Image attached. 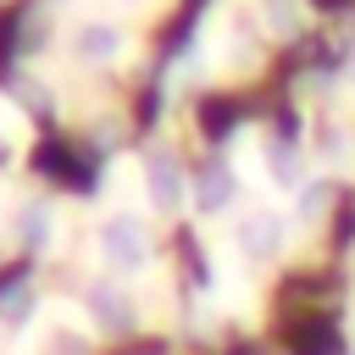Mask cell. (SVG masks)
I'll return each instance as SVG.
<instances>
[{
	"mask_svg": "<svg viewBox=\"0 0 355 355\" xmlns=\"http://www.w3.org/2000/svg\"><path fill=\"white\" fill-rule=\"evenodd\" d=\"M266 28L283 33V39L300 33V28H305V6H300V0H266Z\"/></svg>",
	"mask_w": 355,
	"mask_h": 355,
	"instance_id": "obj_8",
	"label": "cell"
},
{
	"mask_svg": "<svg viewBox=\"0 0 355 355\" xmlns=\"http://www.w3.org/2000/svg\"><path fill=\"white\" fill-rule=\"evenodd\" d=\"M144 189H150V205L155 211H178L183 205V172L172 155H150L144 161Z\"/></svg>",
	"mask_w": 355,
	"mask_h": 355,
	"instance_id": "obj_4",
	"label": "cell"
},
{
	"mask_svg": "<svg viewBox=\"0 0 355 355\" xmlns=\"http://www.w3.org/2000/svg\"><path fill=\"white\" fill-rule=\"evenodd\" d=\"M28 311V288H6V300H0V316H22Z\"/></svg>",
	"mask_w": 355,
	"mask_h": 355,
	"instance_id": "obj_11",
	"label": "cell"
},
{
	"mask_svg": "<svg viewBox=\"0 0 355 355\" xmlns=\"http://www.w3.org/2000/svg\"><path fill=\"white\" fill-rule=\"evenodd\" d=\"M322 205H327V183H305V189H300V216H305V222H316V216H322Z\"/></svg>",
	"mask_w": 355,
	"mask_h": 355,
	"instance_id": "obj_10",
	"label": "cell"
},
{
	"mask_svg": "<svg viewBox=\"0 0 355 355\" xmlns=\"http://www.w3.org/2000/svg\"><path fill=\"white\" fill-rule=\"evenodd\" d=\"M72 50H78V61H116V50H122V33L111 28V22H89V28H78V39H72Z\"/></svg>",
	"mask_w": 355,
	"mask_h": 355,
	"instance_id": "obj_6",
	"label": "cell"
},
{
	"mask_svg": "<svg viewBox=\"0 0 355 355\" xmlns=\"http://www.w3.org/2000/svg\"><path fill=\"white\" fill-rule=\"evenodd\" d=\"M239 250H244L250 261L277 255V250H283V216H277V211H250L244 227H239Z\"/></svg>",
	"mask_w": 355,
	"mask_h": 355,
	"instance_id": "obj_2",
	"label": "cell"
},
{
	"mask_svg": "<svg viewBox=\"0 0 355 355\" xmlns=\"http://www.w3.org/2000/svg\"><path fill=\"white\" fill-rule=\"evenodd\" d=\"M22 239H28V250L50 244V211H44V205H28V216H22Z\"/></svg>",
	"mask_w": 355,
	"mask_h": 355,
	"instance_id": "obj_9",
	"label": "cell"
},
{
	"mask_svg": "<svg viewBox=\"0 0 355 355\" xmlns=\"http://www.w3.org/2000/svg\"><path fill=\"white\" fill-rule=\"evenodd\" d=\"M266 166H272V183L277 189H305V166H300V150L294 144H272L266 150Z\"/></svg>",
	"mask_w": 355,
	"mask_h": 355,
	"instance_id": "obj_7",
	"label": "cell"
},
{
	"mask_svg": "<svg viewBox=\"0 0 355 355\" xmlns=\"http://www.w3.org/2000/svg\"><path fill=\"white\" fill-rule=\"evenodd\" d=\"M100 255H105L111 272H139L150 261V239H144V227L133 216H111L100 227Z\"/></svg>",
	"mask_w": 355,
	"mask_h": 355,
	"instance_id": "obj_1",
	"label": "cell"
},
{
	"mask_svg": "<svg viewBox=\"0 0 355 355\" xmlns=\"http://www.w3.org/2000/svg\"><path fill=\"white\" fill-rule=\"evenodd\" d=\"M233 166L227 161H211V166H200V178H194V205H200V216H216V211H227V200H233Z\"/></svg>",
	"mask_w": 355,
	"mask_h": 355,
	"instance_id": "obj_5",
	"label": "cell"
},
{
	"mask_svg": "<svg viewBox=\"0 0 355 355\" xmlns=\"http://www.w3.org/2000/svg\"><path fill=\"white\" fill-rule=\"evenodd\" d=\"M83 305H89V316H94L105 333H128V327H133V300H128L122 288H111V283H89Z\"/></svg>",
	"mask_w": 355,
	"mask_h": 355,
	"instance_id": "obj_3",
	"label": "cell"
}]
</instances>
